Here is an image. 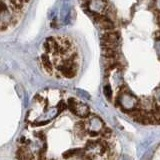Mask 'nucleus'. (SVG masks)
<instances>
[{
	"label": "nucleus",
	"mask_w": 160,
	"mask_h": 160,
	"mask_svg": "<svg viewBox=\"0 0 160 160\" xmlns=\"http://www.w3.org/2000/svg\"><path fill=\"white\" fill-rule=\"evenodd\" d=\"M102 39L105 45V48H115V46L118 45L119 35L116 32H108L103 35Z\"/></svg>",
	"instance_id": "f257e3e1"
},
{
	"label": "nucleus",
	"mask_w": 160,
	"mask_h": 160,
	"mask_svg": "<svg viewBox=\"0 0 160 160\" xmlns=\"http://www.w3.org/2000/svg\"><path fill=\"white\" fill-rule=\"evenodd\" d=\"M41 62H42V65H43V67L45 68V70H46L48 73H52V71H53V63H52L51 59H50L49 55L47 53L43 54L41 56Z\"/></svg>",
	"instance_id": "f03ea898"
},
{
	"label": "nucleus",
	"mask_w": 160,
	"mask_h": 160,
	"mask_svg": "<svg viewBox=\"0 0 160 160\" xmlns=\"http://www.w3.org/2000/svg\"><path fill=\"white\" fill-rule=\"evenodd\" d=\"M97 21L100 25V27L104 30H111L113 29V23L111 22V20L106 17H100L97 19Z\"/></svg>",
	"instance_id": "7ed1b4c3"
},
{
	"label": "nucleus",
	"mask_w": 160,
	"mask_h": 160,
	"mask_svg": "<svg viewBox=\"0 0 160 160\" xmlns=\"http://www.w3.org/2000/svg\"><path fill=\"white\" fill-rule=\"evenodd\" d=\"M101 135H102L103 138L108 139V138H110V137L112 136V131L109 128H104L101 131Z\"/></svg>",
	"instance_id": "20e7f679"
},
{
	"label": "nucleus",
	"mask_w": 160,
	"mask_h": 160,
	"mask_svg": "<svg viewBox=\"0 0 160 160\" xmlns=\"http://www.w3.org/2000/svg\"><path fill=\"white\" fill-rule=\"evenodd\" d=\"M103 91H104L105 96H106L108 99L111 98V96H112V90H111V87H110L109 85H105Z\"/></svg>",
	"instance_id": "39448f33"
},
{
	"label": "nucleus",
	"mask_w": 160,
	"mask_h": 160,
	"mask_svg": "<svg viewBox=\"0 0 160 160\" xmlns=\"http://www.w3.org/2000/svg\"><path fill=\"white\" fill-rule=\"evenodd\" d=\"M88 135H89V136H91V137H97V136H99V135H100V133L96 132V131H90L88 133Z\"/></svg>",
	"instance_id": "423d86ee"
},
{
	"label": "nucleus",
	"mask_w": 160,
	"mask_h": 160,
	"mask_svg": "<svg viewBox=\"0 0 160 160\" xmlns=\"http://www.w3.org/2000/svg\"><path fill=\"white\" fill-rule=\"evenodd\" d=\"M157 22H158V24L160 25V13L158 14V16H157Z\"/></svg>",
	"instance_id": "0eeeda50"
}]
</instances>
